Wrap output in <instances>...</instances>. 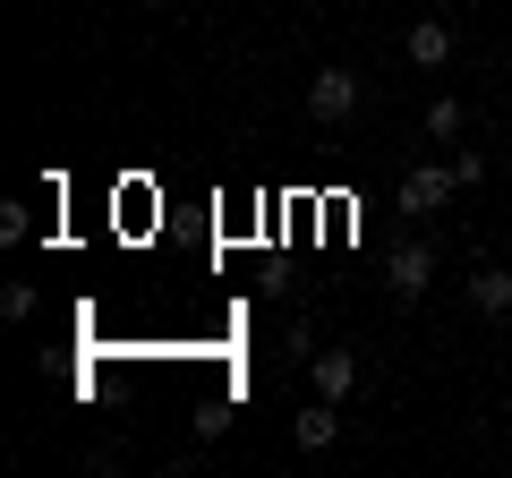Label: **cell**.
<instances>
[{
  "label": "cell",
  "mask_w": 512,
  "mask_h": 478,
  "mask_svg": "<svg viewBox=\"0 0 512 478\" xmlns=\"http://www.w3.org/2000/svg\"><path fill=\"white\" fill-rule=\"evenodd\" d=\"M359 94H367V86H359V69H316V77H308V111L325 120V129L359 111Z\"/></svg>",
  "instance_id": "cell-1"
},
{
  "label": "cell",
  "mask_w": 512,
  "mask_h": 478,
  "mask_svg": "<svg viewBox=\"0 0 512 478\" xmlns=\"http://www.w3.org/2000/svg\"><path fill=\"white\" fill-rule=\"evenodd\" d=\"M453 197H461L453 163H427V171H410V180L393 188V205H402V214H436V205H453Z\"/></svg>",
  "instance_id": "cell-2"
},
{
  "label": "cell",
  "mask_w": 512,
  "mask_h": 478,
  "mask_svg": "<svg viewBox=\"0 0 512 478\" xmlns=\"http://www.w3.org/2000/svg\"><path fill=\"white\" fill-rule=\"evenodd\" d=\"M308 385L325 393V402H350V385H359V359H350L342 342H325V350L308 359Z\"/></svg>",
  "instance_id": "cell-3"
},
{
  "label": "cell",
  "mask_w": 512,
  "mask_h": 478,
  "mask_svg": "<svg viewBox=\"0 0 512 478\" xmlns=\"http://www.w3.org/2000/svg\"><path fill=\"white\" fill-rule=\"evenodd\" d=\"M427 274H436V248H393V265H384V282H393V299H419Z\"/></svg>",
  "instance_id": "cell-4"
},
{
  "label": "cell",
  "mask_w": 512,
  "mask_h": 478,
  "mask_svg": "<svg viewBox=\"0 0 512 478\" xmlns=\"http://www.w3.org/2000/svg\"><path fill=\"white\" fill-rule=\"evenodd\" d=\"M291 436H299V453H325V444L342 436V402H325V393H316V410H299Z\"/></svg>",
  "instance_id": "cell-5"
},
{
  "label": "cell",
  "mask_w": 512,
  "mask_h": 478,
  "mask_svg": "<svg viewBox=\"0 0 512 478\" xmlns=\"http://www.w3.org/2000/svg\"><path fill=\"white\" fill-rule=\"evenodd\" d=\"M410 60H419V69H444V60H453V26L419 18V26H410Z\"/></svg>",
  "instance_id": "cell-6"
},
{
  "label": "cell",
  "mask_w": 512,
  "mask_h": 478,
  "mask_svg": "<svg viewBox=\"0 0 512 478\" xmlns=\"http://www.w3.org/2000/svg\"><path fill=\"white\" fill-rule=\"evenodd\" d=\"M470 308L478 316H504L512 308V274H504V265H478V274H470Z\"/></svg>",
  "instance_id": "cell-7"
},
{
  "label": "cell",
  "mask_w": 512,
  "mask_h": 478,
  "mask_svg": "<svg viewBox=\"0 0 512 478\" xmlns=\"http://www.w3.org/2000/svg\"><path fill=\"white\" fill-rule=\"evenodd\" d=\"M197 436H205V444L231 436V402H222V393H214V402H197Z\"/></svg>",
  "instance_id": "cell-8"
},
{
  "label": "cell",
  "mask_w": 512,
  "mask_h": 478,
  "mask_svg": "<svg viewBox=\"0 0 512 478\" xmlns=\"http://www.w3.org/2000/svg\"><path fill=\"white\" fill-rule=\"evenodd\" d=\"M0 316H9V325H26V316H35V282H9V291H0Z\"/></svg>",
  "instance_id": "cell-9"
},
{
  "label": "cell",
  "mask_w": 512,
  "mask_h": 478,
  "mask_svg": "<svg viewBox=\"0 0 512 478\" xmlns=\"http://www.w3.org/2000/svg\"><path fill=\"white\" fill-rule=\"evenodd\" d=\"M427 137H461V103L444 94V103H427Z\"/></svg>",
  "instance_id": "cell-10"
},
{
  "label": "cell",
  "mask_w": 512,
  "mask_h": 478,
  "mask_svg": "<svg viewBox=\"0 0 512 478\" xmlns=\"http://www.w3.org/2000/svg\"><path fill=\"white\" fill-rule=\"evenodd\" d=\"M453 180H461V188H478V180H487V154L461 146V154H453Z\"/></svg>",
  "instance_id": "cell-11"
},
{
  "label": "cell",
  "mask_w": 512,
  "mask_h": 478,
  "mask_svg": "<svg viewBox=\"0 0 512 478\" xmlns=\"http://www.w3.org/2000/svg\"><path fill=\"white\" fill-rule=\"evenodd\" d=\"M146 9H171V0H146Z\"/></svg>",
  "instance_id": "cell-12"
}]
</instances>
